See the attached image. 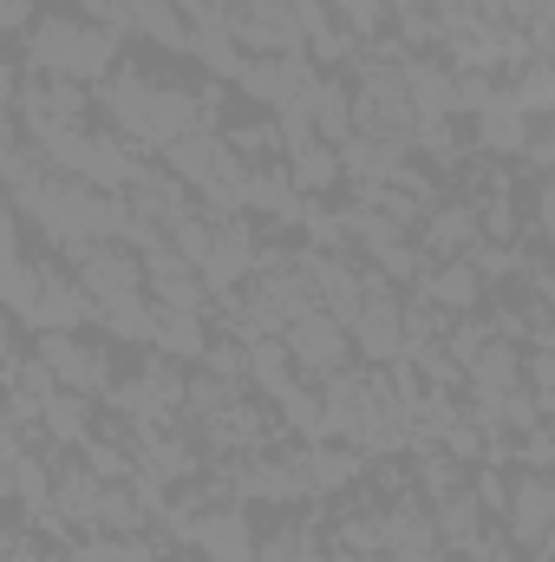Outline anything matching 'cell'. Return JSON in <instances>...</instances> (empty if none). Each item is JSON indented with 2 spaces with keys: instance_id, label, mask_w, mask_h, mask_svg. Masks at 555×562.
Returning a JSON list of instances; mask_svg holds the SVG:
<instances>
[{
  "instance_id": "cell-1",
  "label": "cell",
  "mask_w": 555,
  "mask_h": 562,
  "mask_svg": "<svg viewBox=\"0 0 555 562\" xmlns=\"http://www.w3.org/2000/svg\"><path fill=\"white\" fill-rule=\"evenodd\" d=\"M20 46H26V72L33 79H72V86H99L118 53H125V33L112 20H79V13H39L20 26Z\"/></svg>"
},
{
  "instance_id": "cell-2",
  "label": "cell",
  "mask_w": 555,
  "mask_h": 562,
  "mask_svg": "<svg viewBox=\"0 0 555 562\" xmlns=\"http://www.w3.org/2000/svg\"><path fill=\"white\" fill-rule=\"evenodd\" d=\"M66 262L79 269V288L92 294V307H118V301H138L144 294V262L118 243H59Z\"/></svg>"
},
{
  "instance_id": "cell-3",
  "label": "cell",
  "mask_w": 555,
  "mask_h": 562,
  "mask_svg": "<svg viewBox=\"0 0 555 562\" xmlns=\"http://www.w3.org/2000/svg\"><path fill=\"white\" fill-rule=\"evenodd\" d=\"M347 347L366 360V367H393L399 347H406V327H399V294L393 288H366L353 321H347Z\"/></svg>"
},
{
  "instance_id": "cell-4",
  "label": "cell",
  "mask_w": 555,
  "mask_h": 562,
  "mask_svg": "<svg viewBox=\"0 0 555 562\" xmlns=\"http://www.w3.org/2000/svg\"><path fill=\"white\" fill-rule=\"evenodd\" d=\"M281 347H287V360H294V367H307L314 380H327V373H340V367L353 360V347H347V327H340L333 314H320V307L294 314V321L281 327Z\"/></svg>"
},
{
  "instance_id": "cell-5",
  "label": "cell",
  "mask_w": 555,
  "mask_h": 562,
  "mask_svg": "<svg viewBox=\"0 0 555 562\" xmlns=\"http://www.w3.org/2000/svg\"><path fill=\"white\" fill-rule=\"evenodd\" d=\"M33 353L53 367V380H59L66 393H86V400L112 393V360H105V347H92V340H79V334H39Z\"/></svg>"
},
{
  "instance_id": "cell-6",
  "label": "cell",
  "mask_w": 555,
  "mask_h": 562,
  "mask_svg": "<svg viewBox=\"0 0 555 562\" xmlns=\"http://www.w3.org/2000/svg\"><path fill=\"white\" fill-rule=\"evenodd\" d=\"M503 537L517 550H536L550 543V524H555V484L550 471H510V497H503Z\"/></svg>"
},
{
  "instance_id": "cell-7",
  "label": "cell",
  "mask_w": 555,
  "mask_h": 562,
  "mask_svg": "<svg viewBox=\"0 0 555 562\" xmlns=\"http://www.w3.org/2000/svg\"><path fill=\"white\" fill-rule=\"evenodd\" d=\"M86 321H99L92 294L66 276V269L46 262V276H39V301H33V314H26V327H33V334H79Z\"/></svg>"
},
{
  "instance_id": "cell-8",
  "label": "cell",
  "mask_w": 555,
  "mask_h": 562,
  "mask_svg": "<svg viewBox=\"0 0 555 562\" xmlns=\"http://www.w3.org/2000/svg\"><path fill=\"white\" fill-rule=\"evenodd\" d=\"M190 543L203 562H256V524L242 517V504H216L190 524Z\"/></svg>"
},
{
  "instance_id": "cell-9",
  "label": "cell",
  "mask_w": 555,
  "mask_h": 562,
  "mask_svg": "<svg viewBox=\"0 0 555 562\" xmlns=\"http://www.w3.org/2000/svg\"><path fill=\"white\" fill-rule=\"evenodd\" d=\"M399 86H406V105H412L418 125L457 119V112H451V66H444L438 53H406V59H399Z\"/></svg>"
},
{
  "instance_id": "cell-10",
  "label": "cell",
  "mask_w": 555,
  "mask_h": 562,
  "mask_svg": "<svg viewBox=\"0 0 555 562\" xmlns=\"http://www.w3.org/2000/svg\"><path fill=\"white\" fill-rule=\"evenodd\" d=\"M340 150V177L347 183H393L406 164H412V138H373V132H353Z\"/></svg>"
},
{
  "instance_id": "cell-11",
  "label": "cell",
  "mask_w": 555,
  "mask_h": 562,
  "mask_svg": "<svg viewBox=\"0 0 555 562\" xmlns=\"http://www.w3.org/2000/svg\"><path fill=\"white\" fill-rule=\"evenodd\" d=\"M138 262H144V294H157V307H209V288H203V276L183 256L144 249Z\"/></svg>"
},
{
  "instance_id": "cell-12",
  "label": "cell",
  "mask_w": 555,
  "mask_h": 562,
  "mask_svg": "<svg viewBox=\"0 0 555 562\" xmlns=\"http://www.w3.org/2000/svg\"><path fill=\"white\" fill-rule=\"evenodd\" d=\"M150 307H157V301H150ZM150 347H157L163 360H177V367H196L203 347H209V321H203V307H157V321H150Z\"/></svg>"
},
{
  "instance_id": "cell-13",
  "label": "cell",
  "mask_w": 555,
  "mask_h": 562,
  "mask_svg": "<svg viewBox=\"0 0 555 562\" xmlns=\"http://www.w3.org/2000/svg\"><path fill=\"white\" fill-rule=\"evenodd\" d=\"M418 301H431L438 314H471L477 301H484V281H477V269L457 256V262H424V276H418Z\"/></svg>"
},
{
  "instance_id": "cell-14",
  "label": "cell",
  "mask_w": 555,
  "mask_h": 562,
  "mask_svg": "<svg viewBox=\"0 0 555 562\" xmlns=\"http://www.w3.org/2000/svg\"><path fill=\"white\" fill-rule=\"evenodd\" d=\"M157 157H163V170H170L183 190H203V183L216 177V164L229 157V144H223V132H183L177 144H163Z\"/></svg>"
},
{
  "instance_id": "cell-15",
  "label": "cell",
  "mask_w": 555,
  "mask_h": 562,
  "mask_svg": "<svg viewBox=\"0 0 555 562\" xmlns=\"http://www.w3.org/2000/svg\"><path fill=\"white\" fill-rule=\"evenodd\" d=\"M203 438H209L216 451H262V445L275 438V419H269V413H256L249 400H229L223 413H209V419H203Z\"/></svg>"
},
{
  "instance_id": "cell-16",
  "label": "cell",
  "mask_w": 555,
  "mask_h": 562,
  "mask_svg": "<svg viewBox=\"0 0 555 562\" xmlns=\"http://www.w3.org/2000/svg\"><path fill=\"white\" fill-rule=\"evenodd\" d=\"M39 431H46L59 451H79V445L92 438V400H86V393H66V386L46 393V400H39Z\"/></svg>"
},
{
  "instance_id": "cell-17",
  "label": "cell",
  "mask_w": 555,
  "mask_h": 562,
  "mask_svg": "<svg viewBox=\"0 0 555 562\" xmlns=\"http://www.w3.org/2000/svg\"><path fill=\"white\" fill-rule=\"evenodd\" d=\"M118 20H132L138 40L163 46V53H190V26H183V13L170 0H118Z\"/></svg>"
},
{
  "instance_id": "cell-18",
  "label": "cell",
  "mask_w": 555,
  "mask_h": 562,
  "mask_svg": "<svg viewBox=\"0 0 555 562\" xmlns=\"http://www.w3.org/2000/svg\"><path fill=\"white\" fill-rule=\"evenodd\" d=\"M281 164H287V183H294L301 196H327V190L340 183V150H333V144H320V138L301 144V150H287Z\"/></svg>"
},
{
  "instance_id": "cell-19",
  "label": "cell",
  "mask_w": 555,
  "mask_h": 562,
  "mask_svg": "<svg viewBox=\"0 0 555 562\" xmlns=\"http://www.w3.org/2000/svg\"><path fill=\"white\" fill-rule=\"evenodd\" d=\"M242 380H249V386H262L269 400H281V393L294 386V360H287L281 334H269V340H249V347H242Z\"/></svg>"
},
{
  "instance_id": "cell-20",
  "label": "cell",
  "mask_w": 555,
  "mask_h": 562,
  "mask_svg": "<svg viewBox=\"0 0 555 562\" xmlns=\"http://www.w3.org/2000/svg\"><path fill=\"white\" fill-rule=\"evenodd\" d=\"M39 276H46V262H26V256L0 269V307H7L13 321L33 314V301H39Z\"/></svg>"
},
{
  "instance_id": "cell-21",
  "label": "cell",
  "mask_w": 555,
  "mask_h": 562,
  "mask_svg": "<svg viewBox=\"0 0 555 562\" xmlns=\"http://www.w3.org/2000/svg\"><path fill=\"white\" fill-rule=\"evenodd\" d=\"M150 321H157V307L150 301H118V307H99V327L112 334V340H132V347H150Z\"/></svg>"
},
{
  "instance_id": "cell-22",
  "label": "cell",
  "mask_w": 555,
  "mask_h": 562,
  "mask_svg": "<svg viewBox=\"0 0 555 562\" xmlns=\"http://www.w3.org/2000/svg\"><path fill=\"white\" fill-rule=\"evenodd\" d=\"M275 406H281V419L294 425V431H301V438H307V445H314V438H320V400H314V393H307V386H287V393H281Z\"/></svg>"
},
{
  "instance_id": "cell-23",
  "label": "cell",
  "mask_w": 555,
  "mask_h": 562,
  "mask_svg": "<svg viewBox=\"0 0 555 562\" xmlns=\"http://www.w3.org/2000/svg\"><path fill=\"white\" fill-rule=\"evenodd\" d=\"M7 262H20V216H13V203H0V269Z\"/></svg>"
},
{
  "instance_id": "cell-24",
  "label": "cell",
  "mask_w": 555,
  "mask_h": 562,
  "mask_svg": "<svg viewBox=\"0 0 555 562\" xmlns=\"http://www.w3.org/2000/svg\"><path fill=\"white\" fill-rule=\"evenodd\" d=\"M20 150V119H13V105H0V164Z\"/></svg>"
},
{
  "instance_id": "cell-25",
  "label": "cell",
  "mask_w": 555,
  "mask_h": 562,
  "mask_svg": "<svg viewBox=\"0 0 555 562\" xmlns=\"http://www.w3.org/2000/svg\"><path fill=\"white\" fill-rule=\"evenodd\" d=\"M13 360H20V353H13V314H7V307H0V373H7V367H13Z\"/></svg>"
},
{
  "instance_id": "cell-26",
  "label": "cell",
  "mask_w": 555,
  "mask_h": 562,
  "mask_svg": "<svg viewBox=\"0 0 555 562\" xmlns=\"http://www.w3.org/2000/svg\"><path fill=\"white\" fill-rule=\"evenodd\" d=\"M86 7V20H112L118 26V0H79Z\"/></svg>"
},
{
  "instance_id": "cell-27",
  "label": "cell",
  "mask_w": 555,
  "mask_h": 562,
  "mask_svg": "<svg viewBox=\"0 0 555 562\" xmlns=\"http://www.w3.org/2000/svg\"><path fill=\"white\" fill-rule=\"evenodd\" d=\"M431 562H471V557H451V550H438V557H431Z\"/></svg>"
}]
</instances>
